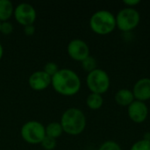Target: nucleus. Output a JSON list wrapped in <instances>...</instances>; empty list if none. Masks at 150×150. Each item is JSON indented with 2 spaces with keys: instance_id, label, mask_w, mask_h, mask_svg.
<instances>
[{
  "instance_id": "nucleus-1",
  "label": "nucleus",
  "mask_w": 150,
  "mask_h": 150,
  "mask_svg": "<svg viewBox=\"0 0 150 150\" xmlns=\"http://www.w3.org/2000/svg\"><path fill=\"white\" fill-rule=\"evenodd\" d=\"M54 90L63 96H73L81 88V80L78 75L70 69H59L51 77Z\"/></svg>"
},
{
  "instance_id": "nucleus-2",
  "label": "nucleus",
  "mask_w": 150,
  "mask_h": 150,
  "mask_svg": "<svg viewBox=\"0 0 150 150\" xmlns=\"http://www.w3.org/2000/svg\"><path fill=\"white\" fill-rule=\"evenodd\" d=\"M60 123L63 132L70 135H77L84 130L86 118L80 109L72 107L67 109L62 113Z\"/></svg>"
},
{
  "instance_id": "nucleus-3",
  "label": "nucleus",
  "mask_w": 150,
  "mask_h": 150,
  "mask_svg": "<svg viewBox=\"0 0 150 150\" xmlns=\"http://www.w3.org/2000/svg\"><path fill=\"white\" fill-rule=\"evenodd\" d=\"M90 25L93 32L98 34H107L116 26V18L108 11H96L90 19Z\"/></svg>"
},
{
  "instance_id": "nucleus-4",
  "label": "nucleus",
  "mask_w": 150,
  "mask_h": 150,
  "mask_svg": "<svg viewBox=\"0 0 150 150\" xmlns=\"http://www.w3.org/2000/svg\"><path fill=\"white\" fill-rule=\"evenodd\" d=\"M20 134L25 142L30 144H39L41 143L46 136L45 127L40 121L29 120L21 127Z\"/></svg>"
},
{
  "instance_id": "nucleus-5",
  "label": "nucleus",
  "mask_w": 150,
  "mask_h": 150,
  "mask_svg": "<svg viewBox=\"0 0 150 150\" xmlns=\"http://www.w3.org/2000/svg\"><path fill=\"white\" fill-rule=\"evenodd\" d=\"M86 83L92 93L100 95L107 91L110 86V79L107 73L99 69H96L88 74Z\"/></svg>"
},
{
  "instance_id": "nucleus-6",
  "label": "nucleus",
  "mask_w": 150,
  "mask_h": 150,
  "mask_svg": "<svg viewBox=\"0 0 150 150\" xmlns=\"http://www.w3.org/2000/svg\"><path fill=\"white\" fill-rule=\"evenodd\" d=\"M139 21L140 14L133 8H125L121 10L116 18V25L124 32L134 29L139 24Z\"/></svg>"
},
{
  "instance_id": "nucleus-7",
  "label": "nucleus",
  "mask_w": 150,
  "mask_h": 150,
  "mask_svg": "<svg viewBox=\"0 0 150 150\" xmlns=\"http://www.w3.org/2000/svg\"><path fill=\"white\" fill-rule=\"evenodd\" d=\"M14 17L22 25H33L36 19L35 8L28 3H20L14 8Z\"/></svg>"
},
{
  "instance_id": "nucleus-8",
  "label": "nucleus",
  "mask_w": 150,
  "mask_h": 150,
  "mask_svg": "<svg viewBox=\"0 0 150 150\" xmlns=\"http://www.w3.org/2000/svg\"><path fill=\"white\" fill-rule=\"evenodd\" d=\"M69 55L76 61H83L90 55V49L87 43L80 39L70 40L67 47Z\"/></svg>"
},
{
  "instance_id": "nucleus-9",
  "label": "nucleus",
  "mask_w": 150,
  "mask_h": 150,
  "mask_svg": "<svg viewBox=\"0 0 150 150\" xmlns=\"http://www.w3.org/2000/svg\"><path fill=\"white\" fill-rule=\"evenodd\" d=\"M28 83L34 91H43L51 84V76L43 70H37L31 74Z\"/></svg>"
},
{
  "instance_id": "nucleus-10",
  "label": "nucleus",
  "mask_w": 150,
  "mask_h": 150,
  "mask_svg": "<svg viewBox=\"0 0 150 150\" xmlns=\"http://www.w3.org/2000/svg\"><path fill=\"white\" fill-rule=\"evenodd\" d=\"M148 112L149 110L147 105L142 101H134L129 105L128 115L130 119L136 123L143 122L148 116Z\"/></svg>"
},
{
  "instance_id": "nucleus-11",
  "label": "nucleus",
  "mask_w": 150,
  "mask_h": 150,
  "mask_svg": "<svg viewBox=\"0 0 150 150\" xmlns=\"http://www.w3.org/2000/svg\"><path fill=\"white\" fill-rule=\"evenodd\" d=\"M133 94L139 101H145L150 98V79H140L134 87Z\"/></svg>"
},
{
  "instance_id": "nucleus-12",
  "label": "nucleus",
  "mask_w": 150,
  "mask_h": 150,
  "mask_svg": "<svg viewBox=\"0 0 150 150\" xmlns=\"http://www.w3.org/2000/svg\"><path fill=\"white\" fill-rule=\"evenodd\" d=\"M134 98L133 92L127 89L120 90L115 95V100L120 105H129L134 102Z\"/></svg>"
},
{
  "instance_id": "nucleus-13",
  "label": "nucleus",
  "mask_w": 150,
  "mask_h": 150,
  "mask_svg": "<svg viewBox=\"0 0 150 150\" xmlns=\"http://www.w3.org/2000/svg\"><path fill=\"white\" fill-rule=\"evenodd\" d=\"M14 12V7L10 0H0V21H7Z\"/></svg>"
},
{
  "instance_id": "nucleus-14",
  "label": "nucleus",
  "mask_w": 150,
  "mask_h": 150,
  "mask_svg": "<svg viewBox=\"0 0 150 150\" xmlns=\"http://www.w3.org/2000/svg\"><path fill=\"white\" fill-rule=\"evenodd\" d=\"M45 131L47 136L56 139L62 135L63 129L60 122H51L47 127H45Z\"/></svg>"
},
{
  "instance_id": "nucleus-15",
  "label": "nucleus",
  "mask_w": 150,
  "mask_h": 150,
  "mask_svg": "<svg viewBox=\"0 0 150 150\" xmlns=\"http://www.w3.org/2000/svg\"><path fill=\"white\" fill-rule=\"evenodd\" d=\"M86 104L88 107L93 110H97L100 108L103 105V98L100 94L98 93H91L87 99H86Z\"/></svg>"
},
{
  "instance_id": "nucleus-16",
  "label": "nucleus",
  "mask_w": 150,
  "mask_h": 150,
  "mask_svg": "<svg viewBox=\"0 0 150 150\" xmlns=\"http://www.w3.org/2000/svg\"><path fill=\"white\" fill-rule=\"evenodd\" d=\"M82 67L84 70L88 71L89 73L94 69H96V60L93 56L89 55L83 61H82Z\"/></svg>"
},
{
  "instance_id": "nucleus-17",
  "label": "nucleus",
  "mask_w": 150,
  "mask_h": 150,
  "mask_svg": "<svg viewBox=\"0 0 150 150\" xmlns=\"http://www.w3.org/2000/svg\"><path fill=\"white\" fill-rule=\"evenodd\" d=\"M40 144L44 149L53 150L56 147V139H54L52 137L46 135Z\"/></svg>"
},
{
  "instance_id": "nucleus-18",
  "label": "nucleus",
  "mask_w": 150,
  "mask_h": 150,
  "mask_svg": "<svg viewBox=\"0 0 150 150\" xmlns=\"http://www.w3.org/2000/svg\"><path fill=\"white\" fill-rule=\"evenodd\" d=\"M59 70L58 65L54 62H48L44 65V69L43 71H45L48 76H50L51 77Z\"/></svg>"
},
{
  "instance_id": "nucleus-19",
  "label": "nucleus",
  "mask_w": 150,
  "mask_h": 150,
  "mask_svg": "<svg viewBox=\"0 0 150 150\" xmlns=\"http://www.w3.org/2000/svg\"><path fill=\"white\" fill-rule=\"evenodd\" d=\"M131 150H150V141H139L133 145Z\"/></svg>"
},
{
  "instance_id": "nucleus-20",
  "label": "nucleus",
  "mask_w": 150,
  "mask_h": 150,
  "mask_svg": "<svg viewBox=\"0 0 150 150\" xmlns=\"http://www.w3.org/2000/svg\"><path fill=\"white\" fill-rule=\"evenodd\" d=\"M98 150H121V149L119 146V144H117L116 142L109 141L102 144Z\"/></svg>"
},
{
  "instance_id": "nucleus-21",
  "label": "nucleus",
  "mask_w": 150,
  "mask_h": 150,
  "mask_svg": "<svg viewBox=\"0 0 150 150\" xmlns=\"http://www.w3.org/2000/svg\"><path fill=\"white\" fill-rule=\"evenodd\" d=\"M13 31V25L11 22L9 21H4L1 22V29L0 32L4 34H10Z\"/></svg>"
},
{
  "instance_id": "nucleus-22",
  "label": "nucleus",
  "mask_w": 150,
  "mask_h": 150,
  "mask_svg": "<svg viewBox=\"0 0 150 150\" xmlns=\"http://www.w3.org/2000/svg\"><path fill=\"white\" fill-rule=\"evenodd\" d=\"M35 32V27L33 25H25L24 26V33H25V35L27 36H31Z\"/></svg>"
},
{
  "instance_id": "nucleus-23",
  "label": "nucleus",
  "mask_w": 150,
  "mask_h": 150,
  "mask_svg": "<svg viewBox=\"0 0 150 150\" xmlns=\"http://www.w3.org/2000/svg\"><path fill=\"white\" fill-rule=\"evenodd\" d=\"M124 3L127 4H128V5H130V6H132V5H134V4H139L140 3V0H125Z\"/></svg>"
},
{
  "instance_id": "nucleus-24",
  "label": "nucleus",
  "mask_w": 150,
  "mask_h": 150,
  "mask_svg": "<svg viewBox=\"0 0 150 150\" xmlns=\"http://www.w3.org/2000/svg\"><path fill=\"white\" fill-rule=\"evenodd\" d=\"M3 54H4V48H3L2 44L0 43V60H1V58L3 57Z\"/></svg>"
},
{
  "instance_id": "nucleus-25",
  "label": "nucleus",
  "mask_w": 150,
  "mask_h": 150,
  "mask_svg": "<svg viewBox=\"0 0 150 150\" xmlns=\"http://www.w3.org/2000/svg\"><path fill=\"white\" fill-rule=\"evenodd\" d=\"M0 29H1V21H0Z\"/></svg>"
}]
</instances>
